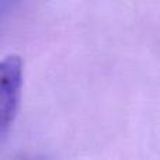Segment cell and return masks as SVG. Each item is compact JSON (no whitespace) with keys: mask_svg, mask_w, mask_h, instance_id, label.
<instances>
[{"mask_svg":"<svg viewBox=\"0 0 160 160\" xmlns=\"http://www.w3.org/2000/svg\"><path fill=\"white\" fill-rule=\"evenodd\" d=\"M21 0H0V25L20 6Z\"/></svg>","mask_w":160,"mask_h":160,"instance_id":"7a4b0ae2","label":"cell"},{"mask_svg":"<svg viewBox=\"0 0 160 160\" xmlns=\"http://www.w3.org/2000/svg\"><path fill=\"white\" fill-rule=\"evenodd\" d=\"M22 61L18 55L0 59V143L8 132L21 100Z\"/></svg>","mask_w":160,"mask_h":160,"instance_id":"6da1fadb","label":"cell"}]
</instances>
